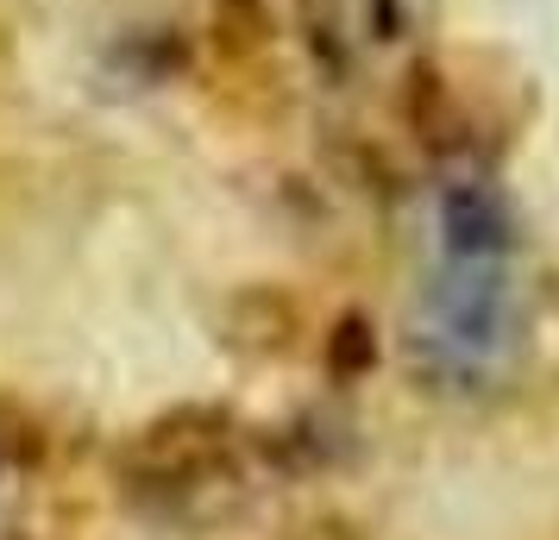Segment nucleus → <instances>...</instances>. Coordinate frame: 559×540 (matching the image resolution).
Wrapping results in <instances>:
<instances>
[{"label":"nucleus","instance_id":"nucleus-1","mask_svg":"<svg viewBox=\"0 0 559 540\" xmlns=\"http://www.w3.org/2000/svg\"><path fill=\"white\" fill-rule=\"evenodd\" d=\"M440 277L428 289V321L415 327V359L447 389H484L515 346V232L509 207L484 177L440 195Z\"/></svg>","mask_w":559,"mask_h":540}]
</instances>
